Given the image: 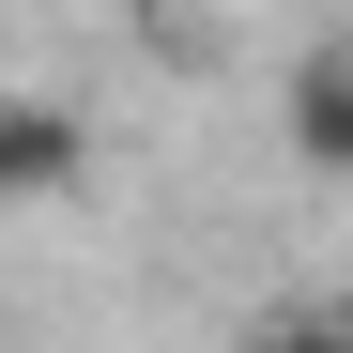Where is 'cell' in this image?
Segmentation results:
<instances>
[{
	"instance_id": "1",
	"label": "cell",
	"mask_w": 353,
	"mask_h": 353,
	"mask_svg": "<svg viewBox=\"0 0 353 353\" xmlns=\"http://www.w3.org/2000/svg\"><path fill=\"white\" fill-rule=\"evenodd\" d=\"M92 185V123L62 92H0V215H31V200H77Z\"/></svg>"
},
{
	"instance_id": "2",
	"label": "cell",
	"mask_w": 353,
	"mask_h": 353,
	"mask_svg": "<svg viewBox=\"0 0 353 353\" xmlns=\"http://www.w3.org/2000/svg\"><path fill=\"white\" fill-rule=\"evenodd\" d=\"M276 139H292V169H323V185H353V31H323L307 62L276 77Z\"/></svg>"
}]
</instances>
